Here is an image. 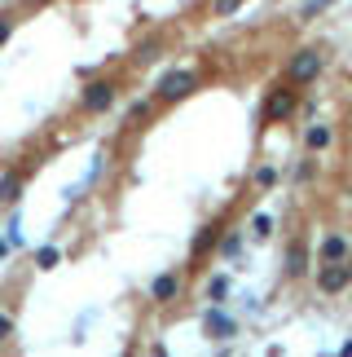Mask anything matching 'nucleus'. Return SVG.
<instances>
[{
    "label": "nucleus",
    "instance_id": "obj_1",
    "mask_svg": "<svg viewBox=\"0 0 352 357\" xmlns=\"http://www.w3.org/2000/svg\"><path fill=\"white\" fill-rule=\"evenodd\" d=\"M194 89H198V71H189V66H176V71H163V75H159L154 102H185Z\"/></svg>",
    "mask_w": 352,
    "mask_h": 357
},
{
    "label": "nucleus",
    "instance_id": "obj_2",
    "mask_svg": "<svg viewBox=\"0 0 352 357\" xmlns=\"http://www.w3.org/2000/svg\"><path fill=\"white\" fill-rule=\"evenodd\" d=\"M321 66H326V53L321 49H300L287 66V79L291 84H313V79L321 75Z\"/></svg>",
    "mask_w": 352,
    "mask_h": 357
},
{
    "label": "nucleus",
    "instance_id": "obj_3",
    "mask_svg": "<svg viewBox=\"0 0 352 357\" xmlns=\"http://www.w3.org/2000/svg\"><path fill=\"white\" fill-rule=\"evenodd\" d=\"M348 282H352V265H348V260H335V265L317 269V291L321 296H339Z\"/></svg>",
    "mask_w": 352,
    "mask_h": 357
},
{
    "label": "nucleus",
    "instance_id": "obj_4",
    "mask_svg": "<svg viewBox=\"0 0 352 357\" xmlns=\"http://www.w3.org/2000/svg\"><path fill=\"white\" fill-rule=\"evenodd\" d=\"M115 93H119V84L115 79H93V84L84 89V111H93V115H102V111H111L115 106Z\"/></svg>",
    "mask_w": 352,
    "mask_h": 357
},
{
    "label": "nucleus",
    "instance_id": "obj_5",
    "mask_svg": "<svg viewBox=\"0 0 352 357\" xmlns=\"http://www.w3.org/2000/svg\"><path fill=\"white\" fill-rule=\"evenodd\" d=\"M295 111V89H273L264 98V123H282Z\"/></svg>",
    "mask_w": 352,
    "mask_h": 357
},
{
    "label": "nucleus",
    "instance_id": "obj_6",
    "mask_svg": "<svg viewBox=\"0 0 352 357\" xmlns=\"http://www.w3.org/2000/svg\"><path fill=\"white\" fill-rule=\"evenodd\" d=\"M202 326H207L211 340H234V335H238V322L225 318L221 309H207V313H202Z\"/></svg>",
    "mask_w": 352,
    "mask_h": 357
},
{
    "label": "nucleus",
    "instance_id": "obj_7",
    "mask_svg": "<svg viewBox=\"0 0 352 357\" xmlns=\"http://www.w3.org/2000/svg\"><path fill=\"white\" fill-rule=\"evenodd\" d=\"M150 296L159 300V305H168V300L181 296V273H159L154 287H150Z\"/></svg>",
    "mask_w": 352,
    "mask_h": 357
},
{
    "label": "nucleus",
    "instance_id": "obj_8",
    "mask_svg": "<svg viewBox=\"0 0 352 357\" xmlns=\"http://www.w3.org/2000/svg\"><path fill=\"white\" fill-rule=\"evenodd\" d=\"M304 269H308V247L304 238H295L287 247V278H304Z\"/></svg>",
    "mask_w": 352,
    "mask_h": 357
},
{
    "label": "nucleus",
    "instance_id": "obj_9",
    "mask_svg": "<svg viewBox=\"0 0 352 357\" xmlns=\"http://www.w3.org/2000/svg\"><path fill=\"white\" fill-rule=\"evenodd\" d=\"M335 260H348V238L344 234H326V238H321V265H335Z\"/></svg>",
    "mask_w": 352,
    "mask_h": 357
},
{
    "label": "nucleus",
    "instance_id": "obj_10",
    "mask_svg": "<svg viewBox=\"0 0 352 357\" xmlns=\"http://www.w3.org/2000/svg\"><path fill=\"white\" fill-rule=\"evenodd\" d=\"M330 142H335V128H330V123H313V128L304 132V146L313 150V155H317V150H326Z\"/></svg>",
    "mask_w": 352,
    "mask_h": 357
},
{
    "label": "nucleus",
    "instance_id": "obj_11",
    "mask_svg": "<svg viewBox=\"0 0 352 357\" xmlns=\"http://www.w3.org/2000/svg\"><path fill=\"white\" fill-rule=\"evenodd\" d=\"M18 199H22V176L9 172L5 181H0V203H18Z\"/></svg>",
    "mask_w": 352,
    "mask_h": 357
},
{
    "label": "nucleus",
    "instance_id": "obj_12",
    "mask_svg": "<svg viewBox=\"0 0 352 357\" xmlns=\"http://www.w3.org/2000/svg\"><path fill=\"white\" fill-rule=\"evenodd\" d=\"M211 243H221V225H216V221L198 229V238H194V256H202V252H207Z\"/></svg>",
    "mask_w": 352,
    "mask_h": 357
},
{
    "label": "nucleus",
    "instance_id": "obj_13",
    "mask_svg": "<svg viewBox=\"0 0 352 357\" xmlns=\"http://www.w3.org/2000/svg\"><path fill=\"white\" fill-rule=\"evenodd\" d=\"M251 234L255 238H269V234H273V216H269V212H255L251 216Z\"/></svg>",
    "mask_w": 352,
    "mask_h": 357
},
{
    "label": "nucleus",
    "instance_id": "obj_14",
    "mask_svg": "<svg viewBox=\"0 0 352 357\" xmlns=\"http://www.w3.org/2000/svg\"><path fill=\"white\" fill-rule=\"evenodd\" d=\"M255 185H260V190H273V185H278V168H273V163L255 168Z\"/></svg>",
    "mask_w": 352,
    "mask_h": 357
},
{
    "label": "nucleus",
    "instance_id": "obj_15",
    "mask_svg": "<svg viewBox=\"0 0 352 357\" xmlns=\"http://www.w3.org/2000/svg\"><path fill=\"white\" fill-rule=\"evenodd\" d=\"M58 260H62V252H58V247H40V252H35V265H40V269H53Z\"/></svg>",
    "mask_w": 352,
    "mask_h": 357
},
{
    "label": "nucleus",
    "instance_id": "obj_16",
    "mask_svg": "<svg viewBox=\"0 0 352 357\" xmlns=\"http://www.w3.org/2000/svg\"><path fill=\"white\" fill-rule=\"evenodd\" d=\"M242 0H211V18H229V13H238Z\"/></svg>",
    "mask_w": 352,
    "mask_h": 357
},
{
    "label": "nucleus",
    "instance_id": "obj_17",
    "mask_svg": "<svg viewBox=\"0 0 352 357\" xmlns=\"http://www.w3.org/2000/svg\"><path fill=\"white\" fill-rule=\"evenodd\" d=\"M159 49H163V40H145V45L137 49V62H154V58H159Z\"/></svg>",
    "mask_w": 352,
    "mask_h": 357
},
{
    "label": "nucleus",
    "instance_id": "obj_18",
    "mask_svg": "<svg viewBox=\"0 0 352 357\" xmlns=\"http://www.w3.org/2000/svg\"><path fill=\"white\" fill-rule=\"evenodd\" d=\"M242 252V238L238 234H221V256H238Z\"/></svg>",
    "mask_w": 352,
    "mask_h": 357
},
{
    "label": "nucleus",
    "instance_id": "obj_19",
    "mask_svg": "<svg viewBox=\"0 0 352 357\" xmlns=\"http://www.w3.org/2000/svg\"><path fill=\"white\" fill-rule=\"evenodd\" d=\"M145 115H150V102H132V106H128V119H132V123L145 119Z\"/></svg>",
    "mask_w": 352,
    "mask_h": 357
},
{
    "label": "nucleus",
    "instance_id": "obj_20",
    "mask_svg": "<svg viewBox=\"0 0 352 357\" xmlns=\"http://www.w3.org/2000/svg\"><path fill=\"white\" fill-rule=\"evenodd\" d=\"M225 291H229V278H211V287H207V296H211V300H221Z\"/></svg>",
    "mask_w": 352,
    "mask_h": 357
},
{
    "label": "nucleus",
    "instance_id": "obj_21",
    "mask_svg": "<svg viewBox=\"0 0 352 357\" xmlns=\"http://www.w3.org/2000/svg\"><path fill=\"white\" fill-rule=\"evenodd\" d=\"M313 172H317V163H313V159H304L300 168H295V176H300V181H308V176H313Z\"/></svg>",
    "mask_w": 352,
    "mask_h": 357
},
{
    "label": "nucleus",
    "instance_id": "obj_22",
    "mask_svg": "<svg viewBox=\"0 0 352 357\" xmlns=\"http://www.w3.org/2000/svg\"><path fill=\"white\" fill-rule=\"evenodd\" d=\"M9 31H13V18H9V13H0V45L9 40Z\"/></svg>",
    "mask_w": 352,
    "mask_h": 357
},
{
    "label": "nucleus",
    "instance_id": "obj_23",
    "mask_svg": "<svg viewBox=\"0 0 352 357\" xmlns=\"http://www.w3.org/2000/svg\"><path fill=\"white\" fill-rule=\"evenodd\" d=\"M13 335V318H9V313H0V340H9Z\"/></svg>",
    "mask_w": 352,
    "mask_h": 357
},
{
    "label": "nucleus",
    "instance_id": "obj_24",
    "mask_svg": "<svg viewBox=\"0 0 352 357\" xmlns=\"http://www.w3.org/2000/svg\"><path fill=\"white\" fill-rule=\"evenodd\" d=\"M321 5H330V0H313V5H308V13H317Z\"/></svg>",
    "mask_w": 352,
    "mask_h": 357
},
{
    "label": "nucleus",
    "instance_id": "obj_25",
    "mask_svg": "<svg viewBox=\"0 0 352 357\" xmlns=\"http://www.w3.org/2000/svg\"><path fill=\"white\" fill-rule=\"evenodd\" d=\"M5 252H9V243H0V256H5Z\"/></svg>",
    "mask_w": 352,
    "mask_h": 357
},
{
    "label": "nucleus",
    "instance_id": "obj_26",
    "mask_svg": "<svg viewBox=\"0 0 352 357\" xmlns=\"http://www.w3.org/2000/svg\"><path fill=\"white\" fill-rule=\"evenodd\" d=\"M26 5H40V0H26Z\"/></svg>",
    "mask_w": 352,
    "mask_h": 357
}]
</instances>
